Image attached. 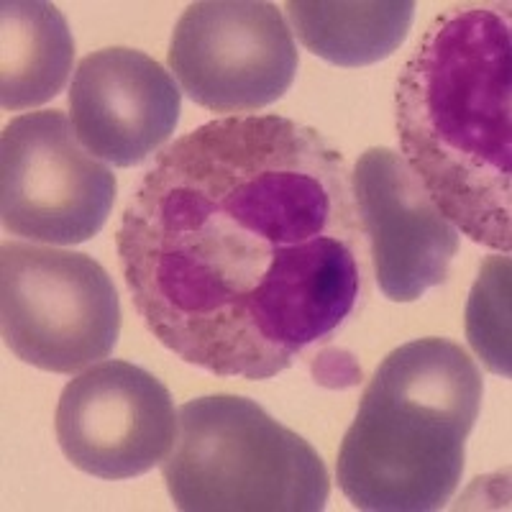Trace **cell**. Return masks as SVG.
I'll use <instances>...</instances> for the list:
<instances>
[{
	"mask_svg": "<svg viewBox=\"0 0 512 512\" xmlns=\"http://www.w3.org/2000/svg\"><path fill=\"white\" fill-rule=\"evenodd\" d=\"M162 477L185 512H318L331 495L320 454L239 395H208L177 410Z\"/></svg>",
	"mask_w": 512,
	"mask_h": 512,
	"instance_id": "277c9868",
	"label": "cell"
},
{
	"mask_svg": "<svg viewBox=\"0 0 512 512\" xmlns=\"http://www.w3.org/2000/svg\"><path fill=\"white\" fill-rule=\"evenodd\" d=\"M292 34L336 67H369L402 47L415 18L413 0H287Z\"/></svg>",
	"mask_w": 512,
	"mask_h": 512,
	"instance_id": "7c38bea8",
	"label": "cell"
},
{
	"mask_svg": "<svg viewBox=\"0 0 512 512\" xmlns=\"http://www.w3.org/2000/svg\"><path fill=\"white\" fill-rule=\"evenodd\" d=\"M3 341L41 372L75 374L108 359L121 333L111 274L93 256L34 241L0 251Z\"/></svg>",
	"mask_w": 512,
	"mask_h": 512,
	"instance_id": "5b68a950",
	"label": "cell"
},
{
	"mask_svg": "<svg viewBox=\"0 0 512 512\" xmlns=\"http://www.w3.org/2000/svg\"><path fill=\"white\" fill-rule=\"evenodd\" d=\"M477 361L448 338H415L379 364L338 451V487L356 510L431 512L461 484L482 408Z\"/></svg>",
	"mask_w": 512,
	"mask_h": 512,
	"instance_id": "3957f363",
	"label": "cell"
},
{
	"mask_svg": "<svg viewBox=\"0 0 512 512\" xmlns=\"http://www.w3.org/2000/svg\"><path fill=\"white\" fill-rule=\"evenodd\" d=\"M182 93L157 59L126 47L100 49L77 64L70 111L82 146L113 167L144 164L172 139Z\"/></svg>",
	"mask_w": 512,
	"mask_h": 512,
	"instance_id": "30bf717a",
	"label": "cell"
},
{
	"mask_svg": "<svg viewBox=\"0 0 512 512\" xmlns=\"http://www.w3.org/2000/svg\"><path fill=\"white\" fill-rule=\"evenodd\" d=\"M351 187L384 297L415 303L446 282L459 251V231L438 210L410 164L395 149L374 146L356 162Z\"/></svg>",
	"mask_w": 512,
	"mask_h": 512,
	"instance_id": "9c48e42d",
	"label": "cell"
},
{
	"mask_svg": "<svg viewBox=\"0 0 512 512\" xmlns=\"http://www.w3.org/2000/svg\"><path fill=\"white\" fill-rule=\"evenodd\" d=\"M75 39L57 6L44 0H3L0 6V103L26 111L64 90Z\"/></svg>",
	"mask_w": 512,
	"mask_h": 512,
	"instance_id": "8fae6325",
	"label": "cell"
},
{
	"mask_svg": "<svg viewBox=\"0 0 512 512\" xmlns=\"http://www.w3.org/2000/svg\"><path fill=\"white\" fill-rule=\"evenodd\" d=\"M177 410L152 372L128 361H98L62 390L57 441L80 472L134 479L169 456Z\"/></svg>",
	"mask_w": 512,
	"mask_h": 512,
	"instance_id": "ba28073f",
	"label": "cell"
},
{
	"mask_svg": "<svg viewBox=\"0 0 512 512\" xmlns=\"http://www.w3.org/2000/svg\"><path fill=\"white\" fill-rule=\"evenodd\" d=\"M116 177L82 146L62 111L18 116L0 141V218L34 244L75 246L98 236L116 203Z\"/></svg>",
	"mask_w": 512,
	"mask_h": 512,
	"instance_id": "8992f818",
	"label": "cell"
},
{
	"mask_svg": "<svg viewBox=\"0 0 512 512\" xmlns=\"http://www.w3.org/2000/svg\"><path fill=\"white\" fill-rule=\"evenodd\" d=\"M469 344L489 372L510 377V259L492 256L482 264L466 308Z\"/></svg>",
	"mask_w": 512,
	"mask_h": 512,
	"instance_id": "4fadbf2b",
	"label": "cell"
},
{
	"mask_svg": "<svg viewBox=\"0 0 512 512\" xmlns=\"http://www.w3.org/2000/svg\"><path fill=\"white\" fill-rule=\"evenodd\" d=\"M116 246L146 328L218 377L285 372L369 297L349 167L285 116H226L169 144L128 198Z\"/></svg>",
	"mask_w": 512,
	"mask_h": 512,
	"instance_id": "6da1fadb",
	"label": "cell"
},
{
	"mask_svg": "<svg viewBox=\"0 0 512 512\" xmlns=\"http://www.w3.org/2000/svg\"><path fill=\"white\" fill-rule=\"evenodd\" d=\"M510 13L448 8L400 72L395 118L402 159L456 231L512 249Z\"/></svg>",
	"mask_w": 512,
	"mask_h": 512,
	"instance_id": "7a4b0ae2",
	"label": "cell"
},
{
	"mask_svg": "<svg viewBox=\"0 0 512 512\" xmlns=\"http://www.w3.org/2000/svg\"><path fill=\"white\" fill-rule=\"evenodd\" d=\"M300 54L282 13L262 0H200L177 21L169 70L192 103L251 113L295 82Z\"/></svg>",
	"mask_w": 512,
	"mask_h": 512,
	"instance_id": "52a82bcc",
	"label": "cell"
}]
</instances>
